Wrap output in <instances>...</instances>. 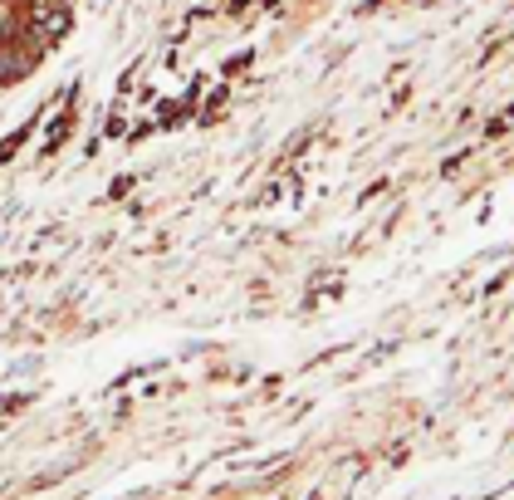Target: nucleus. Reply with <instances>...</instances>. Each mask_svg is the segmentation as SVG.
Masks as SVG:
<instances>
[{
  "label": "nucleus",
  "mask_w": 514,
  "mask_h": 500,
  "mask_svg": "<svg viewBox=\"0 0 514 500\" xmlns=\"http://www.w3.org/2000/svg\"><path fill=\"white\" fill-rule=\"evenodd\" d=\"M73 0H0V49H20L39 65L69 39Z\"/></svg>",
  "instance_id": "f257e3e1"
},
{
  "label": "nucleus",
  "mask_w": 514,
  "mask_h": 500,
  "mask_svg": "<svg viewBox=\"0 0 514 500\" xmlns=\"http://www.w3.org/2000/svg\"><path fill=\"white\" fill-rule=\"evenodd\" d=\"M358 476H363V461H358V456H348V461L338 466V476H333V496H348Z\"/></svg>",
  "instance_id": "f03ea898"
},
{
  "label": "nucleus",
  "mask_w": 514,
  "mask_h": 500,
  "mask_svg": "<svg viewBox=\"0 0 514 500\" xmlns=\"http://www.w3.org/2000/svg\"><path fill=\"white\" fill-rule=\"evenodd\" d=\"M133 186H138V182H133V177H118V182H113V186H108V196H128V192H133Z\"/></svg>",
  "instance_id": "7ed1b4c3"
},
{
  "label": "nucleus",
  "mask_w": 514,
  "mask_h": 500,
  "mask_svg": "<svg viewBox=\"0 0 514 500\" xmlns=\"http://www.w3.org/2000/svg\"><path fill=\"white\" fill-rule=\"evenodd\" d=\"M510 123H514V108L505 113V118H495V123H490V128H485V133H490V138H500V133H505V128H510Z\"/></svg>",
  "instance_id": "20e7f679"
}]
</instances>
